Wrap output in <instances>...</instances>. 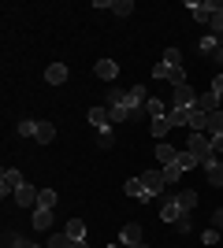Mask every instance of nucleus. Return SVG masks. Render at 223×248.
Wrapping results in <instances>:
<instances>
[{
	"label": "nucleus",
	"instance_id": "nucleus-1",
	"mask_svg": "<svg viewBox=\"0 0 223 248\" xmlns=\"http://www.w3.org/2000/svg\"><path fill=\"white\" fill-rule=\"evenodd\" d=\"M186 152H190L201 167L208 163V159H216V148H212V137L208 134H190L186 137Z\"/></svg>",
	"mask_w": 223,
	"mask_h": 248
},
{
	"label": "nucleus",
	"instance_id": "nucleus-2",
	"mask_svg": "<svg viewBox=\"0 0 223 248\" xmlns=\"http://www.w3.org/2000/svg\"><path fill=\"white\" fill-rule=\"evenodd\" d=\"M145 100H149L145 85H130V89H127V100H123V108H127V115H130V119L145 115Z\"/></svg>",
	"mask_w": 223,
	"mask_h": 248
},
{
	"label": "nucleus",
	"instance_id": "nucleus-3",
	"mask_svg": "<svg viewBox=\"0 0 223 248\" xmlns=\"http://www.w3.org/2000/svg\"><path fill=\"white\" fill-rule=\"evenodd\" d=\"M22 186H26V178H22L19 170H15V167H4V174H0V197L8 200V193L15 197V193H19Z\"/></svg>",
	"mask_w": 223,
	"mask_h": 248
},
{
	"label": "nucleus",
	"instance_id": "nucleus-4",
	"mask_svg": "<svg viewBox=\"0 0 223 248\" xmlns=\"http://www.w3.org/2000/svg\"><path fill=\"white\" fill-rule=\"evenodd\" d=\"M168 108H197V93H193V85H175V93H171Z\"/></svg>",
	"mask_w": 223,
	"mask_h": 248
},
{
	"label": "nucleus",
	"instance_id": "nucleus-5",
	"mask_svg": "<svg viewBox=\"0 0 223 248\" xmlns=\"http://www.w3.org/2000/svg\"><path fill=\"white\" fill-rule=\"evenodd\" d=\"M138 178H141V186H145L153 197H164L168 182H164V170H160V167H153V170H145V174H138Z\"/></svg>",
	"mask_w": 223,
	"mask_h": 248
},
{
	"label": "nucleus",
	"instance_id": "nucleus-6",
	"mask_svg": "<svg viewBox=\"0 0 223 248\" xmlns=\"http://www.w3.org/2000/svg\"><path fill=\"white\" fill-rule=\"evenodd\" d=\"M89 126H93V130H101V134H104V130H112V111H108L104 104L89 108Z\"/></svg>",
	"mask_w": 223,
	"mask_h": 248
},
{
	"label": "nucleus",
	"instance_id": "nucleus-7",
	"mask_svg": "<svg viewBox=\"0 0 223 248\" xmlns=\"http://www.w3.org/2000/svg\"><path fill=\"white\" fill-rule=\"evenodd\" d=\"M182 215H186V211L179 207V200H175V197H164V200H160V218H164V222H171V226H175Z\"/></svg>",
	"mask_w": 223,
	"mask_h": 248
},
{
	"label": "nucleus",
	"instance_id": "nucleus-8",
	"mask_svg": "<svg viewBox=\"0 0 223 248\" xmlns=\"http://www.w3.org/2000/svg\"><path fill=\"white\" fill-rule=\"evenodd\" d=\"M186 8L193 11V19H197V22H212V15H216V0H201V4H193V0H190Z\"/></svg>",
	"mask_w": 223,
	"mask_h": 248
},
{
	"label": "nucleus",
	"instance_id": "nucleus-9",
	"mask_svg": "<svg viewBox=\"0 0 223 248\" xmlns=\"http://www.w3.org/2000/svg\"><path fill=\"white\" fill-rule=\"evenodd\" d=\"M45 82L49 85H64L67 82V63H49V67H45Z\"/></svg>",
	"mask_w": 223,
	"mask_h": 248
},
{
	"label": "nucleus",
	"instance_id": "nucleus-10",
	"mask_svg": "<svg viewBox=\"0 0 223 248\" xmlns=\"http://www.w3.org/2000/svg\"><path fill=\"white\" fill-rule=\"evenodd\" d=\"M175 159H179V148L168 145V141H156V163L168 167V163H175Z\"/></svg>",
	"mask_w": 223,
	"mask_h": 248
},
{
	"label": "nucleus",
	"instance_id": "nucleus-11",
	"mask_svg": "<svg viewBox=\"0 0 223 248\" xmlns=\"http://www.w3.org/2000/svg\"><path fill=\"white\" fill-rule=\"evenodd\" d=\"M37 193H41V189H34L30 182H26V186L15 193V204H19V207H37Z\"/></svg>",
	"mask_w": 223,
	"mask_h": 248
},
{
	"label": "nucleus",
	"instance_id": "nucleus-12",
	"mask_svg": "<svg viewBox=\"0 0 223 248\" xmlns=\"http://www.w3.org/2000/svg\"><path fill=\"white\" fill-rule=\"evenodd\" d=\"M123 189H127V197H134V200H145V204H149V200H156V197H153V193H149L145 186H141V178H130V182H127Z\"/></svg>",
	"mask_w": 223,
	"mask_h": 248
},
{
	"label": "nucleus",
	"instance_id": "nucleus-13",
	"mask_svg": "<svg viewBox=\"0 0 223 248\" xmlns=\"http://www.w3.org/2000/svg\"><path fill=\"white\" fill-rule=\"evenodd\" d=\"M190 111L193 108H168V123L175 130H182V126H190Z\"/></svg>",
	"mask_w": 223,
	"mask_h": 248
},
{
	"label": "nucleus",
	"instance_id": "nucleus-14",
	"mask_svg": "<svg viewBox=\"0 0 223 248\" xmlns=\"http://www.w3.org/2000/svg\"><path fill=\"white\" fill-rule=\"evenodd\" d=\"M45 248H86V241H74L67 233H52V237L45 241Z\"/></svg>",
	"mask_w": 223,
	"mask_h": 248
},
{
	"label": "nucleus",
	"instance_id": "nucleus-15",
	"mask_svg": "<svg viewBox=\"0 0 223 248\" xmlns=\"http://www.w3.org/2000/svg\"><path fill=\"white\" fill-rule=\"evenodd\" d=\"M119 245H123V248H127V245H141V226H138V222H127V226H123Z\"/></svg>",
	"mask_w": 223,
	"mask_h": 248
},
{
	"label": "nucleus",
	"instance_id": "nucleus-16",
	"mask_svg": "<svg viewBox=\"0 0 223 248\" xmlns=\"http://www.w3.org/2000/svg\"><path fill=\"white\" fill-rule=\"evenodd\" d=\"M197 111H201V115H212V111H220V96H216L212 89H208V93H201V96H197Z\"/></svg>",
	"mask_w": 223,
	"mask_h": 248
},
{
	"label": "nucleus",
	"instance_id": "nucleus-17",
	"mask_svg": "<svg viewBox=\"0 0 223 248\" xmlns=\"http://www.w3.org/2000/svg\"><path fill=\"white\" fill-rule=\"evenodd\" d=\"M97 78H101V82H112V78H116L119 74V67H116V60H97Z\"/></svg>",
	"mask_w": 223,
	"mask_h": 248
},
{
	"label": "nucleus",
	"instance_id": "nucleus-18",
	"mask_svg": "<svg viewBox=\"0 0 223 248\" xmlns=\"http://www.w3.org/2000/svg\"><path fill=\"white\" fill-rule=\"evenodd\" d=\"M205 178H208V186H223V163L220 159H208V163H205Z\"/></svg>",
	"mask_w": 223,
	"mask_h": 248
},
{
	"label": "nucleus",
	"instance_id": "nucleus-19",
	"mask_svg": "<svg viewBox=\"0 0 223 248\" xmlns=\"http://www.w3.org/2000/svg\"><path fill=\"white\" fill-rule=\"evenodd\" d=\"M145 115H149V119H164V115H168V100L149 96V100H145Z\"/></svg>",
	"mask_w": 223,
	"mask_h": 248
},
{
	"label": "nucleus",
	"instance_id": "nucleus-20",
	"mask_svg": "<svg viewBox=\"0 0 223 248\" xmlns=\"http://www.w3.org/2000/svg\"><path fill=\"white\" fill-rule=\"evenodd\" d=\"M205 134H208V137H220L223 134V111H212L208 119H205Z\"/></svg>",
	"mask_w": 223,
	"mask_h": 248
},
{
	"label": "nucleus",
	"instance_id": "nucleus-21",
	"mask_svg": "<svg viewBox=\"0 0 223 248\" xmlns=\"http://www.w3.org/2000/svg\"><path fill=\"white\" fill-rule=\"evenodd\" d=\"M160 170H164V182H168V186H179L182 174H186V170L179 167V159H175V163H168V167H160Z\"/></svg>",
	"mask_w": 223,
	"mask_h": 248
},
{
	"label": "nucleus",
	"instance_id": "nucleus-22",
	"mask_svg": "<svg viewBox=\"0 0 223 248\" xmlns=\"http://www.w3.org/2000/svg\"><path fill=\"white\" fill-rule=\"evenodd\" d=\"M175 200H179V207L186 211V215L197 207V193H193V189H182V193H175Z\"/></svg>",
	"mask_w": 223,
	"mask_h": 248
},
{
	"label": "nucleus",
	"instance_id": "nucleus-23",
	"mask_svg": "<svg viewBox=\"0 0 223 248\" xmlns=\"http://www.w3.org/2000/svg\"><path fill=\"white\" fill-rule=\"evenodd\" d=\"M64 233H67V237H74V241H86V222H82V218H67Z\"/></svg>",
	"mask_w": 223,
	"mask_h": 248
},
{
	"label": "nucleus",
	"instance_id": "nucleus-24",
	"mask_svg": "<svg viewBox=\"0 0 223 248\" xmlns=\"http://www.w3.org/2000/svg\"><path fill=\"white\" fill-rule=\"evenodd\" d=\"M220 45H223V37H216V33H205L201 41H197V48H201L205 56H212V52L220 48Z\"/></svg>",
	"mask_w": 223,
	"mask_h": 248
},
{
	"label": "nucleus",
	"instance_id": "nucleus-25",
	"mask_svg": "<svg viewBox=\"0 0 223 248\" xmlns=\"http://www.w3.org/2000/svg\"><path fill=\"white\" fill-rule=\"evenodd\" d=\"M171 130H175V126L168 123V115H164V119H153V137H156V141H164Z\"/></svg>",
	"mask_w": 223,
	"mask_h": 248
},
{
	"label": "nucleus",
	"instance_id": "nucleus-26",
	"mask_svg": "<svg viewBox=\"0 0 223 248\" xmlns=\"http://www.w3.org/2000/svg\"><path fill=\"white\" fill-rule=\"evenodd\" d=\"M34 137H37V145H49V141L56 137V126L52 123H37V134Z\"/></svg>",
	"mask_w": 223,
	"mask_h": 248
},
{
	"label": "nucleus",
	"instance_id": "nucleus-27",
	"mask_svg": "<svg viewBox=\"0 0 223 248\" xmlns=\"http://www.w3.org/2000/svg\"><path fill=\"white\" fill-rule=\"evenodd\" d=\"M123 100H127V93H123L119 85H112V89H108V96H104V108H119Z\"/></svg>",
	"mask_w": 223,
	"mask_h": 248
},
{
	"label": "nucleus",
	"instance_id": "nucleus-28",
	"mask_svg": "<svg viewBox=\"0 0 223 248\" xmlns=\"http://www.w3.org/2000/svg\"><path fill=\"white\" fill-rule=\"evenodd\" d=\"M37 207L52 211V207H56V189H41V193H37Z\"/></svg>",
	"mask_w": 223,
	"mask_h": 248
},
{
	"label": "nucleus",
	"instance_id": "nucleus-29",
	"mask_svg": "<svg viewBox=\"0 0 223 248\" xmlns=\"http://www.w3.org/2000/svg\"><path fill=\"white\" fill-rule=\"evenodd\" d=\"M34 226H37V230H49V226H52V211L37 207V211H34Z\"/></svg>",
	"mask_w": 223,
	"mask_h": 248
},
{
	"label": "nucleus",
	"instance_id": "nucleus-30",
	"mask_svg": "<svg viewBox=\"0 0 223 248\" xmlns=\"http://www.w3.org/2000/svg\"><path fill=\"white\" fill-rule=\"evenodd\" d=\"M164 63H168L171 71H179V67H182V52L179 48H168V52H164Z\"/></svg>",
	"mask_w": 223,
	"mask_h": 248
},
{
	"label": "nucleus",
	"instance_id": "nucleus-31",
	"mask_svg": "<svg viewBox=\"0 0 223 248\" xmlns=\"http://www.w3.org/2000/svg\"><path fill=\"white\" fill-rule=\"evenodd\" d=\"M208 26H212L216 37H223V4H216V15H212V22H208Z\"/></svg>",
	"mask_w": 223,
	"mask_h": 248
},
{
	"label": "nucleus",
	"instance_id": "nucleus-32",
	"mask_svg": "<svg viewBox=\"0 0 223 248\" xmlns=\"http://www.w3.org/2000/svg\"><path fill=\"white\" fill-rule=\"evenodd\" d=\"M179 167H182V170H193V167H201V163H197V159H193V155L182 148V152H179Z\"/></svg>",
	"mask_w": 223,
	"mask_h": 248
},
{
	"label": "nucleus",
	"instance_id": "nucleus-33",
	"mask_svg": "<svg viewBox=\"0 0 223 248\" xmlns=\"http://www.w3.org/2000/svg\"><path fill=\"white\" fill-rule=\"evenodd\" d=\"M112 11H116V15H130L134 4H130V0H112Z\"/></svg>",
	"mask_w": 223,
	"mask_h": 248
},
{
	"label": "nucleus",
	"instance_id": "nucleus-34",
	"mask_svg": "<svg viewBox=\"0 0 223 248\" xmlns=\"http://www.w3.org/2000/svg\"><path fill=\"white\" fill-rule=\"evenodd\" d=\"M19 134L22 137H34V134H37V123H34V119H22V123H19Z\"/></svg>",
	"mask_w": 223,
	"mask_h": 248
},
{
	"label": "nucleus",
	"instance_id": "nucleus-35",
	"mask_svg": "<svg viewBox=\"0 0 223 248\" xmlns=\"http://www.w3.org/2000/svg\"><path fill=\"white\" fill-rule=\"evenodd\" d=\"M208 89H212V93L223 100V71H216V78H212V85H208Z\"/></svg>",
	"mask_w": 223,
	"mask_h": 248
},
{
	"label": "nucleus",
	"instance_id": "nucleus-36",
	"mask_svg": "<svg viewBox=\"0 0 223 248\" xmlns=\"http://www.w3.org/2000/svg\"><path fill=\"white\" fill-rule=\"evenodd\" d=\"M168 82H171V85H186V71H182V67H179V71H171Z\"/></svg>",
	"mask_w": 223,
	"mask_h": 248
},
{
	"label": "nucleus",
	"instance_id": "nucleus-37",
	"mask_svg": "<svg viewBox=\"0 0 223 248\" xmlns=\"http://www.w3.org/2000/svg\"><path fill=\"white\" fill-rule=\"evenodd\" d=\"M168 74H171L168 63H156V67H153V78H156V82H160V78H168Z\"/></svg>",
	"mask_w": 223,
	"mask_h": 248
},
{
	"label": "nucleus",
	"instance_id": "nucleus-38",
	"mask_svg": "<svg viewBox=\"0 0 223 248\" xmlns=\"http://www.w3.org/2000/svg\"><path fill=\"white\" fill-rule=\"evenodd\" d=\"M201 241H205V245H216V241H220V230H205V233H201Z\"/></svg>",
	"mask_w": 223,
	"mask_h": 248
},
{
	"label": "nucleus",
	"instance_id": "nucleus-39",
	"mask_svg": "<svg viewBox=\"0 0 223 248\" xmlns=\"http://www.w3.org/2000/svg\"><path fill=\"white\" fill-rule=\"evenodd\" d=\"M97 145H101V148H112V130H104V134H97Z\"/></svg>",
	"mask_w": 223,
	"mask_h": 248
},
{
	"label": "nucleus",
	"instance_id": "nucleus-40",
	"mask_svg": "<svg viewBox=\"0 0 223 248\" xmlns=\"http://www.w3.org/2000/svg\"><path fill=\"white\" fill-rule=\"evenodd\" d=\"M8 248H30L22 237H15V233H8Z\"/></svg>",
	"mask_w": 223,
	"mask_h": 248
},
{
	"label": "nucleus",
	"instance_id": "nucleus-41",
	"mask_svg": "<svg viewBox=\"0 0 223 248\" xmlns=\"http://www.w3.org/2000/svg\"><path fill=\"white\" fill-rule=\"evenodd\" d=\"M175 230H179V233H190V215H182L179 222H175Z\"/></svg>",
	"mask_w": 223,
	"mask_h": 248
},
{
	"label": "nucleus",
	"instance_id": "nucleus-42",
	"mask_svg": "<svg viewBox=\"0 0 223 248\" xmlns=\"http://www.w3.org/2000/svg\"><path fill=\"white\" fill-rule=\"evenodd\" d=\"M212 226H216V230H223V207H220V211L212 215Z\"/></svg>",
	"mask_w": 223,
	"mask_h": 248
},
{
	"label": "nucleus",
	"instance_id": "nucleus-43",
	"mask_svg": "<svg viewBox=\"0 0 223 248\" xmlns=\"http://www.w3.org/2000/svg\"><path fill=\"white\" fill-rule=\"evenodd\" d=\"M212 148H216V155L223 152V134H220V137H212Z\"/></svg>",
	"mask_w": 223,
	"mask_h": 248
},
{
	"label": "nucleus",
	"instance_id": "nucleus-44",
	"mask_svg": "<svg viewBox=\"0 0 223 248\" xmlns=\"http://www.w3.org/2000/svg\"><path fill=\"white\" fill-rule=\"evenodd\" d=\"M216 63H220V67H223V45H220V48H216Z\"/></svg>",
	"mask_w": 223,
	"mask_h": 248
},
{
	"label": "nucleus",
	"instance_id": "nucleus-45",
	"mask_svg": "<svg viewBox=\"0 0 223 248\" xmlns=\"http://www.w3.org/2000/svg\"><path fill=\"white\" fill-rule=\"evenodd\" d=\"M127 248H145V241H141V245H127Z\"/></svg>",
	"mask_w": 223,
	"mask_h": 248
},
{
	"label": "nucleus",
	"instance_id": "nucleus-46",
	"mask_svg": "<svg viewBox=\"0 0 223 248\" xmlns=\"http://www.w3.org/2000/svg\"><path fill=\"white\" fill-rule=\"evenodd\" d=\"M108 248H123V245H108Z\"/></svg>",
	"mask_w": 223,
	"mask_h": 248
},
{
	"label": "nucleus",
	"instance_id": "nucleus-47",
	"mask_svg": "<svg viewBox=\"0 0 223 248\" xmlns=\"http://www.w3.org/2000/svg\"><path fill=\"white\" fill-rule=\"evenodd\" d=\"M30 248H45V245H30Z\"/></svg>",
	"mask_w": 223,
	"mask_h": 248
}]
</instances>
